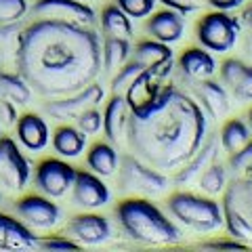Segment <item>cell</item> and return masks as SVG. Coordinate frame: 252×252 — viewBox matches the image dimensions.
<instances>
[{
	"label": "cell",
	"mask_w": 252,
	"mask_h": 252,
	"mask_svg": "<svg viewBox=\"0 0 252 252\" xmlns=\"http://www.w3.org/2000/svg\"><path fill=\"white\" fill-rule=\"evenodd\" d=\"M15 67L38 94L65 97L97 80L101 38L91 26L36 19L23 28Z\"/></svg>",
	"instance_id": "obj_1"
},
{
	"label": "cell",
	"mask_w": 252,
	"mask_h": 252,
	"mask_svg": "<svg viewBox=\"0 0 252 252\" xmlns=\"http://www.w3.org/2000/svg\"><path fill=\"white\" fill-rule=\"evenodd\" d=\"M208 137V118L191 94L162 84L152 99L130 107L126 143L149 166L179 170Z\"/></svg>",
	"instance_id": "obj_2"
},
{
	"label": "cell",
	"mask_w": 252,
	"mask_h": 252,
	"mask_svg": "<svg viewBox=\"0 0 252 252\" xmlns=\"http://www.w3.org/2000/svg\"><path fill=\"white\" fill-rule=\"evenodd\" d=\"M116 219L122 231L143 246H175L183 240V231L175 220L147 198L126 195L122 202H118Z\"/></svg>",
	"instance_id": "obj_3"
},
{
	"label": "cell",
	"mask_w": 252,
	"mask_h": 252,
	"mask_svg": "<svg viewBox=\"0 0 252 252\" xmlns=\"http://www.w3.org/2000/svg\"><path fill=\"white\" fill-rule=\"evenodd\" d=\"M166 210L179 223L200 233H215L225 227L223 206L212 195H198L191 191H175L168 195Z\"/></svg>",
	"instance_id": "obj_4"
},
{
	"label": "cell",
	"mask_w": 252,
	"mask_h": 252,
	"mask_svg": "<svg viewBox=\"0 0 252 252\" xmlns=\"http://www.w3.org/2000/svg\"><path fill=\"white\" fill-rule=\"evenodd\" d=\"M223 219L231 238L252 240V172L240 175L223 189Z\"/></svg>",
	"instance_id": "obj_5"
},
{
	"label": "cell",
	"mask_w": 252,
	"mask_h": 252,
	"mask_svg": "<svg viewBox=\"0 0 252 252\" xmlns=\"http://www.w3.org/2000/svg\"><path fill=\"white\" fill-rule=\"evenodd\" d=\"M170 179L162 170L149 166L135 154H126L118 164V189L124 195L156 198L168 189Z\"/></svg>",
	"instance_id": "obj_6"
},
{
	"label": "cell",
	"mask_w": 252,
	"mask_h": 252,
	"mask_svg": "<svg viewBox=\"0 0 252 252\" xmlns=\"http://www.w3.org/2000/svg\"><path fill=\"white\" fill-rule=\"evenodd\" d=\"M242 34L240 17H233L229 11H212L200 17L195 26V36L200 44L210 53H229L235 49Z\"/></svg>",
	"instance_id": "obj_7"
},
{
	"label": "cell",
	"mask_w": 252,
	"mask_h": 252,
	"mask_svg": "<svg viewBox=\"0 0 252 252\" xmlns=\"http://www.w3.org/2000/svg\"><path fill=\"white\" fill-rule=\"evenodd\" d=\"M32 181V164L9 135H0V191L21 193Z\"/></svg>",
	"instance_id": "obj_8"
},
{
	"label": "cell",
	"mask_w": 252,
	"mask_h": 252,
	"mask_svg": "<svg viewBox=\"0 0 252 252\" xmlns=\"http://www.w3.org/2000/svg\"><path fill=\"white\" fill-rule=\"evenodd\" d=\"M105 97L103 86L97 82H91L89 86H84L82 91L65 94V97H53L51 101L44 103V112L51 118L59 122H67V120H76L84 109L89 107H97Z\"/></svg>",
	"instance_id": "obj_9"
},
{
	"label": "cell",
	"mask_w": 252,
	"mask_h": 252,
	"mask_svg": "<svg viewBox=\"0 0 252 252\" xmlns=\"http://www.w3.org/2000/svg\"><path fill=\"white\" fill-rule=\"evenodd\" d=\"M15 212L30 229H55L61 223V208L49 195L26 193L15 202Z\"/></svg>",
	"instance_id": "obj_10"
},
{
	"label": "cell",
	"mask_w": 252,
	"mask_h": 252,
	"mask_svg": "<svg viewBox=\"0 0 252 252\" xmlns=\"http://www.w3.org/2000/svg\"><path fill=\"white\" fill-rule=\"evenodd\" d=\"M76 168L59 158H46L34 170V185L49 198H61L74 185Z\"/></svg>",
	"instance_id": "obj_11"
},
{
	"label": "cell",
	"mask_w": 252,
	"mask_h": 252,
	"mask_svg": "<svg viewBox=\"0 0 252 252\" xmlns=\"http://www.w3.org/2000/svg\"><path fill=\"white\" fill-rule=\"evenodd\" d=\"M30 11L36 19H57L80 26H93L97 19L94 11L82 0H36Z\"/></svg>",
	"instance_id": "obj_12"
},
{
	"label": "cell",
	"mask_w": 252,
	"mask_h": 252,
	"mask_svg": "<svg viewBox=\"0 0 252 252\" xmlns=\"http://www.w3.org/2000/svg\"><path fill=\"white\" fill-rule=\"evenodd\" d=\"M72 200L76 206L94 210V208H103L112 200V191L99 179V175H94L91 170H76V179L72 185Z\"/></svg>",
	"instance_id": "obj_13"
},
{
	"label": "cell",
	"mask_w": 252,
	"mask_h": 252,
	"mask_svg": "<svg viewBox=\"0 0 252 252\" xmlns=\"http://www.w3.org/2000/svg\"><path fill=\"white\" fill-rule=\"evenodd\" d=\"M65 231L69 238H74L78 244H86V246H99V244H103L112 238L109 220L101 215H94V212L76 215L67 223Z\"/></svg>",
	"instance_id": "obj_14"
},
{
	"label": "cell",
	"mask_w": 252,
	"mask_h": 252,
	"mask_svg": "<svg viewBox=\"0 0 252 252\" xmlns=\"http://www.w3.org/2000/svg\"><path fill=\"white\" fill-rule=\"evenodd\" d=\"M193 84V99L198 101V105L204 109V114L210 120H220L229 114L231 103H229V93H227L223 82H215L212 78L206 80L191 82Z\"/></svg>",
	"instance_id": "obj_15"
},
{
	"label": "cell",
	"mask_w": 252,
	"mask_h": 252,
	"mask_svg": "<svg viewBox=\"0 0 252 252\" xmlns=\"http://www.w3.org/2000/svg\"><path fill=\"white\" fill-rule=\"evenodd\" d=\"M130 59L139 61L143 67H147L152 74H156L160 80H164L170 72H172V51L168 44H164L160 40H141L130 53Z\"/></svg>",
	"instance_id": "obj_16"
},
{
	"label": "cell",
	"mask_w": 252,
	"mask_h": 252,
	"mask_svg": "<svg viewBox=\"0 0 252 252\" xmlns=\"http://www.w3.org/2000/svg\"><path fill=\"white\" fill-rule=\"evenodd\" d=\"M219 149H220L219 135L206 137V139H204V143H202V147L193 154V158H189V160L183 164V166L177 170L175 183H177V185H193L202 172L206 170L210 164L217 162Z\"/></svg>",
	"instance_id": "obj_17"
},
{
	"label": "cell",
	"mask_w": 252,
	"mask_h": 252,
	"mask_svg": "<svg viewBox=\"0 0 252 252\" xmlns=\"http://www.w3.org/2000/svg\"><path fill=\"white\" fill-rule=\"evenodd\" d=\"M130 105L124 94H112L103 109V132L109 143L126 145V126H128Z\"/></svg>",
	"instance_id": "obj_18"
},
{
	"label": "cell",
	"mask_w": 252,
	"mask_h": 252,
	"mask_svg": "<svg viewBox=\"0 0 252 252\" xmlns=\"http://www.w3.org/2000/svg\"><path fill=\"white\" fill-rule=\"evenodd\" d=\"M38 238L21 219L0 212V250H30L36 248Z\"/></svg>",
	"instance_id": "obj_19"
},
{
	"label": "cell",
	"mask_w": 252,
	"mask_h": 252,
	"mask_svg": "<svg viewBox=\"0 0 252 252\" xmlns=\"http://www.w3.org/2000/svg\"><path fill=\"white\" fill-rule=\"evenodd\" d=\"M179 69L189 82H198V80H206L212 78L217 72V61L210 55V51H206L202 46H189L183 53L179 55Z\"/></svg>",
	"instance_id": "obj_20"
},
{
	"label": "cell",
	"mask_w": 252,
	"mask_h": 252,
	"mask_svg": "<svg viewBox=\"0 0 252 252\" xmlns=\"http://www.w3.org/2000/svg\"><path fill=\"white\" fill-rule=\"evenodd\" d=\"M147 34L160 40L164 44H172V42H179L185 34V19L183 15L166 9V11H158L154 13L152 17L147 19Z\"/></svg>",
	"instance_id": "obj_21"
},
{
	"label": "cell",
	"mask_w": 252,
	"mask_h": 252,
	"mask_svg": "<svg viewBox=\"0 0 252 252\" xmlns=\"http://www.w3.org/2000/svg\"><path fill=\"white\" fill-rule=\"evenodd\" d=\"M17 130V141L28 149V152H42L49 145V124L38 114H23L17 118L15 124Z\"/></svg>",
	"instance_id": "obj_22"
},
{
	"label": "cell",
	"mask_w": 252,
	"mask_h": 252,
	"mask_svg": "<svg viewBox=\"0 0 252 252\" xmlns=\"http://www.w3.org/2000/svg\"><path fill=\"white\" fill-rule=\"evenodd\" d=\"M86 164H89L91 172L99 177H109L118 170L120 164V156L116 152L114 143H105V141H97L93 143L89 154H86Z\"/></svg>",
	"instance_id": "obj_23"
},
{
	"label": "cell",
	"mask_w": 252,
	"mask_h": 252,
	"mask_svg": "<svg viewBox=\"0 0 252 252\" xmlns=\"http://www.w3.org/2000/svg\"><path fill=\"white\" fill-rule=\"evenodd\" d=\"M132 46L128 38H118V36H105V40L101 42V69L105 72H116L118 67H122L126 61L130 59Z\"/></svg>",
	"instance_id": "obj_24"
},
{
	"label": "cell",
	"mask_w": 252,
	"mask_h": 252,
	"mask_svg": "<svg viewBox=\"0 0 252 252\" xmlns=\"http://www.w3.org/2000/svg\"><path fill=\"white\" fill-rule=\"evenodd\" d=\"M53 147L63 158H78L86 147V135L76 126L61 124L53 135Z\"/></svg>",
	"instance_id": "obj_25"
},
{
	"label": "cell",
	"mask_w": 252,
	"mask_h": 252,
	"mask_svg": "<svg viewBox=\"0 0 252 252\" xmlns=\"http://www.w3.org/2000/svg\"><path fill=\"white\" fill-rule=\"evenodd\" d=\"M250 141V126L242 118H229L219 132V143L227 154H235Z\"/></svg>",
	"instance_id": "obj_26"
},
{
	"label": "cell",
	"mask_w": 252,
	"mask_h": 252,
	"mask_svg": "<svg viewBox=\"0 0 252 252\" xmlns=\"http://www.w3.org/2000/svg\"><path fill=\"white\" fill-rule=\"evenodd\" d=\"M101 30L105 36H118V38H130L132 36V23L118 4H107L101 11Z\"/></svg>",
	"instance_id": "obj_27"
},
{
	"label": "cell",
	"mask_w": 252,
	"mask_h": 252,
	"mask_svg": "<svg viewBox=\"0 0 252 252\" xmlns=\"http://www.w3.org/2000/svg\"><path fill=\"white\" fill-rule=\"evenodd\" d=\"M32 91L28 82L19 74H11L0 69V99L13 101L15 105H28L32 103Z\"/></svg>",
	"instance_id": "obj_28"
},
{
	"label": "cell",
	"mask_w": 252,
	"mask_h": 252,
	"mask_svg": "<svg viewBox=\"0 0 252 252\" xmlns=\"http://www.w3.org/2000/svg\"><path fill=\"white\" fill-rule=\"evenodd\" d=\"M23 23L15 21V23H0V65H6L9 61L15 63L19 51V42H21V34H23Z\"/></svg>",
	"instance_id": "obj_29"
},
{
	"label": "cell",
	"mask_w": 252,
	"mask_h": 252,
	"mask_svg": "<svg viewBox=\"0 0 252 252\" xmlns=\"http://www.w3.org/2000/svg\"><path fill=\"white\" fill-rule=\"evenodd\" d=\"M195 183L200 185V189L206 195H217V193H223V189L227 185V168L223 166V164H210V166L202 172V175L198 177V181Z\"/></svg>",
	"instance_id": "obj_30"
},
{
	"label": "cell",
	"mask_w": 252,
	"mask_h": 252,
	"mask_svg": "<svg viewBox=\"0 0 252 252\" xmlns=\"http://www.w3.org/2000/svg\"><path fill=\"white\" fill-rule=\"evenodd\" d=\"M143 69H147V67H143L135 59H128L122 67H118L114 74V80H112V94H124L128 91V86L141 76Z\"/></svg>",
	"instance_id": "obj_31"
},
{
	"label": "cell",
	"mask_w": 252,
	"mask_h": 252,
	"mask_svg": "<svg viewBox=\"0 0 252 252\" xmlns=\"http://www.w3.org/2000/svg\"><path fill=\"white\" fill-rule=\"evenodd\" d=\"M246 63H244L242 59H225L223 63H220L219 67V76H220V82H223L227 89H233L235 84L240 82V78L244 76V72H246Z\"/></svg>",
	"instance_id": "obj_32"
},
{
	"label": "cell",
	"mask_w": 252,
	"mask_h": 252,
	"mask_svg": "<svg viewBox=\"0 0 252 252\" xmlns=\"http://www.w3.org/2000/svg\"><path fill=\"white\" fill-rule=\"evenodd\" d=\"M30 13L28 0H0V23L21 21Z\"/></svg>",
	"instance_id": "obj_33"
},
{
	"label": "cell",
	"mask_w": 252,
	"mask_h": 252,
	"mask_svg": "<svg viewBox=\"0 0 252 252\" xmlns=\"http://www.w3.org/2000/svg\"><path fill=\"white\" fill-rule=\"evenodd\" d=\"M229 170L233 177L252 172V139L242 149H238L235 154L229 156Z\"/></svg>",
	"instance_id": "obj_34"
},
{
	"label": "cell",
	"mask_w": 252,
	"mask_h": 252,
	"mask_svg": "<svg viewBox=\"0 0 252 252\" xmlns=\"http://www.w3.org/2000/svg\"><path fill=\"white\" fill-rule=\"evenodd\" d=\"M76 120H78V128H80L84 135H97V132L103 128V114H101L97 107L84 109Z\"/></svg>",
	"instance_id": "obj_35"
},
{
	"label": "cell",
	"mask_w": 252,
	"mask_h": 252,
	"mask_svg": "<svg viewBox=\"0 0 252 252\" xmlns=\"http://www.w3.org/2000/svg\"><path fill=\"white\" fill-rule=\"evenodd\" d=\"M116 4L128 15L130 19H141L147 17L154 11L156 0H116Z\"/></svg>",
	"instance_id": "obj_36"
},
{
	"label": "cell",
	"mask_w": 252,
	"mask_h": 252,
	"mask_svg": "<svg viewBox=\"0 0 252 252\" xmlns=\"http://www.w3.org/2000/svg\"><path fill=\"white\" fill-rule=\"evenodd\" d=\"M36 246L44 250H78L80 244L74 238H69V235H49V238L38 240Z\"/></svg>",
	"instance_id": "obj_37"
},
{
	"label": "cell",
	"mask_w": 252,
	"mask_h": 252,
	"mask_svg": "<svg viewBox=\"0 0 252 252\" xmlns=\"http://www.w3.org/2000/svg\"><path fill=\"white\" fill-rule=\"evenodd\" d=\"M231 93L238 101H252V65L246 67V72L240 78V82L231 89Z\"/></svg>",
	"instance_id": "obj_38"
},
{
	"label": "cell",
	"mask_w": 252,
	"mask_h": 252,
	"mask_svg": "<svg viewBox=\"0 0 252 252\" xmlns=\"http://www.w3.org/2000/svg\"><path fill=\"white\" fill-rule=\"evenodd\" d=\"M17 105L13 101H6V99H0V130H6V128H13L17 124Z\"/></svg>",
	"instance_id": "obj_39"
},
{
	"label": "cell",
	"mask_w": 252,
	"mask_h": 252,
	"mask_svg": "<svg viewBox=\"0 0 252 252\" xmlns=\"http://www.w3.org/2000/svg\"><path fill=\"white\" fill-rule=\"evenodd\" d=\"M160 2L166 6V9H172L181 15H191L198 11V2H195V0H160Z\"/></svg>",
	"instance_id": "obj_40"
},
{
	"label": "cell",
	"mask_w": 252,
	"mask_h": 252,
	"mask_svg": "<svg viewBox=\"0 0 252 252\" xmlns=\"http://www.w3.org/2000/svg\"><path fill=\"white\" fill-rule=\"evenodd\" d=\"M202 248H220V250H225V248H246V242H242V240H235L229 235V240L223 238V240H212V242H206V244H202Z\"/></svg>",
	"instance_id": "obj_41"
},
{
	"label": "cell",
	"mask_w": 252,
	"mask_h": 252,
	"mask_svg": "<svg viewBox=\"0 0 252 252\" xmlns=\"http://www.w3.org/2000/svg\"><path fill=\"white\" fill-rule=\"evenodd\" d=\"M206 2L215 11H233V9H240L244 0H206Z\"/></svg>",
	"instance_id": "obj_42"
},
{
	"label": "cell",
	"mask_w": 252,
	"mask_h": 252,
	"mask_svg": "<svg viewBox=\"0 0 252 252\" xmlns=\"http://www.w3.org/2000/svg\"><path fill=\"white\" fill-rule=\"evenodd\" d=\"M240 21L244 23V26H248L252 30V4H248L246 9H244V13L240 15Z\"/></svg>",
	"instance_id": "obj_43"
},
{
	"label": "cell",
	"mask_w": 252,
	"mask_h": 252,
	"mask_svg": "<svg viewBox=\"0 0 252 252\" xmlns=\"http://www.w3.org/2000/svg\"><path fill=\"white\" fill-rule=\"evenodd\" d=\"M246 55H248V57L252 59V34L246 38Z\"/></svg>",
	"instance_id": "obj_44"
},
{
	"label": "cell",
	"mask_w": 252,
	"mask_h": 252,
	"mask_svg": "<svg viewBox=\"0 0 252 252\" xmlns=\"http://www.w3.org/2000/svg\"><path fill=\"white\" fill-rule=\"evenodd\" d=\"M248 126H250V130H252V107H250V112H248Z\"/></svg>",
	"instance_id": "obj_45"
},
{
	"label": "cell",
	"mask_w": 252,
	"mask_h": 252,
	"mask_svg": "<svg viewBox=\"0 0 252 252\" xmlns=\"http://www.w3.org/2000/svg\"><path fill=\"white\" fill-rule=\"evenodd\" d=\"M2 200H4V193H2V191H0V202H2Z\"/></svg>",
	"instance_id": "obj_46"
},
{
	"label": "cell",
	"mask_w": 252,
	"mask_h": 252,
	"mask_svg": "<svg viewBox=\"0 0 252 252\" xmlns=\"http://www.w3.org/2000/svg\"><path fill=\"white\" fill-rule=\"evenodd\" d=\"M0 135H2V130H0Z\"/></svg>",
	"instance_id": "obj_47"
}]
</instances>
